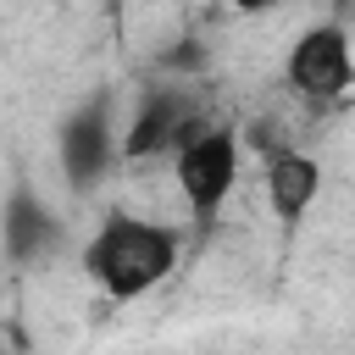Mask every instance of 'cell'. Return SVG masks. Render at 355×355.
<instances>
[{
    "label": "cell",
    "instance_id": "6",
    "mask_svg": "<svg viewBox=\"0 0 355 355\" xmlns=\"http://www.w3.org/2000/svg\"><path fill=\"white\" fill-rule=\"evenodd\" d=\"M316 189H322V166H316L311 155H300V150H277V155L266 161V200H272L277 222H300V216L311 211Z\"/></svg>",
    "mask_w": 355,
    "mask_h": 355
},
{
    "label": "cell",
    "instance_id": "3",
    "mask_svg": "<svg viewBox=\"0 0 355 355\" xmlns=\"http://www.w3.org/2000/svg\"><path fill=\"white\" fill-rule=\"evenodd\" d=\"M283 78H288V89L305 94V100H338V94L355 83L349 33H344L338 22H316V28H305V33L288 44Z\"/></svg>",
    "mask_w": 355,
    "mask_h": 355
},
{
    "label": "cell",
    "instance_id": "2",
    "mask_svg": "<svg viewBox=\"0 0 355 355\" xmlns=\"http://www.w3.org/2000/svg\"><path fill=\"white\" fill-rule=\"evenodd\" d=\"M233 178H239V139L227 128H205V122H189L178 150H172V183L183 194V205L205 222L222 211V200L233 194Z\"/></svg>",
    "mask_w": 355,
    "mask_h": 355
},
{
    "label": "cell",
    "instance_id": "7",
    "mask_svg": "<svg viewBox=\"0 0 355 355\" xmlns=\"http://www.w3.org/2000/svg\"><path fill=\"white\" fill-rule=\"evenodd\" d=\"M50 244H55V216L28 189H17L11 205H6V250H11V261H33Z\"/></svg>",
    "mask_w": 355,
    "mask_h": 355
},
{
    "label": "cell",
    "instance_id": "5",
    "mask_svg": "<svg viewBox=\"0 0 355 355\" xmlns=\"http://www.w3.org/2000/svg\"><path fill=\"white\" fill-rule=\"evenodd\" d=\"M111 161V122H105V105H83L67 116L61 128V172L72 183H94Z\"/></svg>",
    "mask_w": 355,
    "mask_h": 355
},
{
    "label": "cell",
    "instance_id": "4",
    "mask_svg": "<svg viewBox=\"0 0 355 355\" xmlns=\"http://www.w3.org/2000/svg\"><path fill=\"white\" fill-rule=\"evenodd\" d=\"M189 122H194V116H189V105H183L178 89H150V94L139 100V111H133L128 139H122L128 161H150V155H161V150H178V139H183Z\"/></svg>",
    "mask_w": 355,
    "mask_h": 355
},
{
    "label": "cell",
    "instance_id": "1",
    "mask_svg": "<svg viewBox=\"0 0 355 355\" xmlns=\"http://www.w3.org/2000/svg\"><path fill=\"white\" fill-rule=\"evenodd\" d=\"M83 266L89 277L111 294V300H144L172 266H178V233L150 222V216H128V211H111L100 222V233L89 239L83 250Z\"/></svg>",
    "mask_w": 355,
    "mask_h": 355
}]
</instances>
